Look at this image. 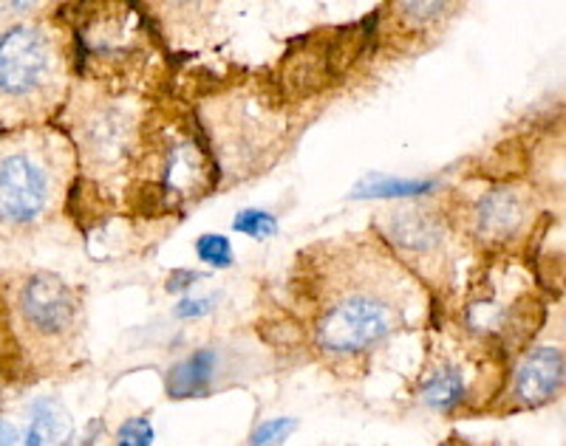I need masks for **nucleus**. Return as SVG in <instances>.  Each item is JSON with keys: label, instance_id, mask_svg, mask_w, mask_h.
I'll return each mask as SVG.
<instances>
[{"label": "nucleus", "instance_id": "4468645a", "mask_svg": "<svg viewBox=\"0 0 566 446\" xmlns=\"http://www.w3.org/2000/svg\"><path fill=\"white\" fill-rule=\"evenodd\" d=\"M292 429H295V421H292V418L264 421V424H261V427L252 433L250 446H277V444H283V440L290 438Z\"/></svg>", "mask_w": 566, "mask_h": 446}, {"label": "nucleus", "instance_id": "2eb2a0df", "mask_svg": "<svg viewBox=\"0 0 566 446\" xmlns=\"http://www.w3.org/2000/svg\"><path fill=\"white\" fill-rule=\"evenodd\" d=\"M431 190V181H371L368 192L363 195H413V192H424Z\"/></svg>", "mask_w": 566, "mask_h": 446}, {"label": "nucleus", "instance_id": "dca6fc26", "mask_svg": "<svg viewBox=\"0 0 566 446\" xmlns=\"http://www.w3.org/2000/svg\"><path fill=\"white\" fill-rule=\"evenodd\" d=\"M18 438H20L18 429H14L9 421L0 418V446H14L18 444Z\"/></svg>", "mask_w": 566, "mask_h": 446}, {"label": "nucleus", "instance_id": "f257e3e1", "mask_svg": "<svg viewBox=\"0 0 566 446\" xmlns=\"http://www.w3.org/2000/svg\"><path fill=\"white\" fill-rule=\"evenodd\" d=\"M306 311L317 351L335 362L366 357L406 317L397 266L382 255H368L366 246H357L352 255L323 257Z\"/></svg>", "mask_w": 566, "mask_h": 446}, {"label": "nucleus", "instance_id": "7ed1b4c3", "mask_svg": "<svg viewBox=\"0 0 566 446\" xmlns=\"http://www.w3.org/2000/svg\"><path fill=\"white\" fill-rule=\"evenodd\" d=\"M18 314L34 342L60 348V344L77 337V294L52 272H34L23 280L18 291Z\"/></svg>", "mask_w": 566, "mask_h": 446}, {"label": "nucleus", "instance_id": "423d86ee", "mask_svg": "<svg viewBox=\"0 0 566 446\" xmlns=\"http://www.w3.org/2000/svg\"><path fill=\"white\" fill-rule=\"evenodd\" d=\"M530 217V206L522 192L499 187V190L482 192L470 210V223L476 237L490 243H504L524 230Z\"/></svg>", "mask_w": 566, "mask_h": 446}, {"label": "nucleus", "instance_id": "f03ea898", "mask_svg": "<svg viewBox=\"0 0 566 446\" xmlns=\"http://www.w3.org/2000/svg\"><path fill=\"white\" fill-rule=\"evenodd\" d=\"M57 74V45L45 29L20 23L0 34V96L38 99L54 88Z\"/></svg>", "mask_w": 566, "mask_h": 446}, {"label": "nucleus", "instance_id": "9b49d317", "mask_svg": "<svg viewBox=\"0 0 566 446\" xmlns=\"http://www.w3.org/2000/svg\"><path fill=\"white\" fill-rule=\"evenodd\" d=\"M232 230L241 232V235L255 237V241H264V237L275 235L277 221L270 215V212L244 210V212H239V217H235V221H232Z\"/></svg>", "mask_w": 566, "mask_h": 446}, {"label": "nucleus", "instance_id": "6e6552de", "mask_svg": "<svg viewBox=\"0 0 566 446\" xmlns=\"http://www.w3.org/2000/svg\"><path fill=\"white\" fill-rule=\"evenodd\" d=\"M216 364H219V357H216V351H207V348L176 362L168 370V395H174V399L205 395L210 390L212 376H216Z\"/></svg>", "mask_w": 566, "mask_h": 446}, {"label": "nucleus", "instance_id": "20e7f679", "mask_svg": "<svg viewBox=\"0 0 566 446\" xmlns=\"http://www.w3.org/2000/svg\"><path fill=\"white\" fill-rule=\"evenodd\" d=\"M54 176L32 150H12L0 156V223L27 226L52 204Z\"/></svg>", "mask_w": 566, "mask_h": 446}, {"label": "nucleus", "instance_id": "9d476101", "mask_svg": "<svg viewBox=\"0 0 566 446\" xmlns=\"http://www.w3.org/2000/svg\"><path fill=\"white\" fill-rule=\"evenodd\" d=\"M419 399H422L424 407L437 410V413H451V410L462 407L464 399H468L464 370L457 364H442L439 370H433L419 387Z\"/></svg>", "mask_w": 566, "mask_h": 446}, {"label": "nucleus", "instance_id": "39448f33", "mask_svg": "<svg viewBox=\"0 0 566 446\" xmlns=\"http://www.w3.org/2000/svg\"><path fill=\"white\" fill-rule=\"evenodd\" d=\"M564 373L566 364L560 344H538L515 364L507 404L513 410H535L555 402L564 390Z\"/></svg>", "mask_w": 566, "mask_h": 446}, {"label": "nucleus", "instance_id": "ddd939ff", "mask_svg": "<svg viewBox=\"0 0 566 446\" xmlns=\"http://www.w3.org/2000/svg\"><path fill=\"white\" fill-rule=\"evenodd\" d=\"M154 444V424L145 415L128 418L116 433V446H150Z\"/></svg>", "mask_w": 566, "mask_h": 446}, {"label": "nucleus", "instance_id": "1a4fd4ad", "mask_svg": "<svg viewBox=\"0 0 566 446\" xmlns=\"http://www.w3.org/2000/svg\"><path fill=\"white\" fill-rule=\"evenodd\" d=\"M71 444V418L63 404L54 399H38L32 404L27 438L23 446H69Z\"/></svg>", "mask_w": 566, "mask_h": 446}, {"label": "nucleus", "instance_id": "f3484780", "mask_svg": "<svg viewBox=\"0 0 566 446\" xmlns=\"http://www.w3.org/2000/svg\"><path fill=\"white\" fill-rule=\"evenodd\" d=\"M207 302H210V300H196V302H181V306H190V308H176V314H179V317H190V314H193V317H199V314H205V311H210V306H207Z\"/></svg>", "mask_w": 566, "mask_h": 446}, {"label": "nucleus", "instance_id": "0eeeda50", "mask_svg": "<svg viewBox=\"0 0 566 446\" xmlns=\"http://www.w3.org/2000/svg\"><path fill=\"white\" fill-rule=\"evenodd\" d=\"M388 237L402 252L431 255L433 249L442 246V221L419 210L391 212V217H388Z\"/></svg>", "mask_w": 566, "mask_h": 446}, {"label": "nucleus", "instance_id": "f8f14e48", "mask_svg": "<svg viewBox=\"0 0 566 446\" xmlns=\"http://www.w3.org/2000/svg\"><path fill=\"white\" fill-rule=\"evenodd\" d=\"M196 252L205 263L216 268H227L232 263V246L224 235H201L196 243Z\"/></svg>", "mask_w": 566, "mask_h": 446}]
</instances>
